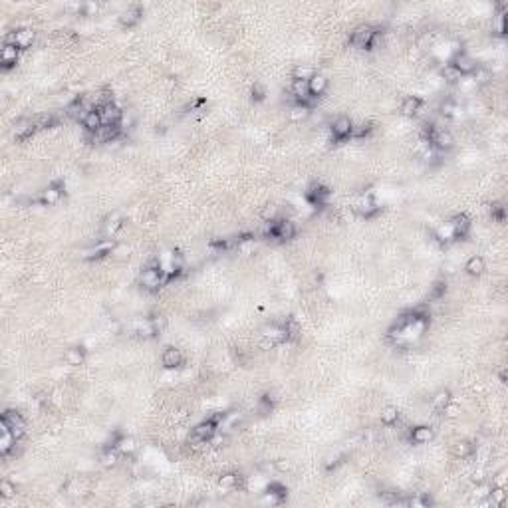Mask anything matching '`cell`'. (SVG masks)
Returning <instances> with one entry per match:
<instances>
[{"label": "cell", "instance_id": "74e56055", "mask_svg": "<svg viewBox=\"0 0 508 508\" xmlns=\"http://www.w3.org/2000/svg\"><path fill=\"white\" fill-rule=\"evenodd\" d=\"M443 78L447 79V81H451V83H455V81H459L462 76L451 66V64H447V66H444V70H443Z\"/></svg>", "mask_w": 508, "mask_h": 508}, {"label": "cell", "instance_id": "7402d4cb", "mask_svg": "<svg viewBox=\"0 0 508 508\" xmlns=\"http://www.w3.org/2000/svg\"><path fill=\"white\" fill-rule=\"evenodd\" d=\"M484 268H486V264H484L482 256H471L467 260V264H464V270H467V274H471V276H480L484 272Z\"/></svg>", "mask_w": 508, "mask_h": 508}, {"label": "cell", "instance_id": "44dd1931", "mask_svg": "<svg viewBox=\"0 0 508 508\" xmlns=\"http://www.w3.org/2000/svg\"><path fill=\"white\" fill-rule=\"evenodd\" d=\"M421 105H423V99L419 95H409V97L403 99V103H401V113L407 115V117H413L419 111Z\"/></svg>", "mask_w": 508, "mask_h": 508}, {"label": "cell", "instance_id": "7bdbcfd3", "mask_svg": "<svg viewBox=\"0 0 508 508\" xmlns=\"http://www.w3.org/2000/svg\"><path fill=\"white\" fill-rule=\"evenodd\" d=\"M494 24H496V32L500 36L506 34V12H498L496 14V20H494Z\"/></svg>", "mask_w": 508, "mask_h": 508}, {"label": "cell", "instance_id": "f6af8a7d", "mask_svg": "<svg viewBox=\"0 0 508 508\" xmlns=\"http://www.w3.org/2000/svg\"><path fill=\"white\" fill-rule=\"evenodd\" d=\"M34 123H36L38 129L40 127H50V125H54V117L52 115H40L38 119H34Z\"/></svg>", "mask_w": 508, "mask_h": 508}, {"label": "cell", "instance_id": "d6986e66", "mask_svg": "<svg viewBox=\"0 0 508 508\" xmlns=\"http://www.w3.org/2000/svg\"><path fill=\"white\" fill-rule=\"evenodd\" d=\"M433 429L431 427H427V425H419V427H413V431H411V443H415V444H425V443H429L431 439H433Z\"/></svg>", "mask_w": 508, "mask_h": 508}, {"label": "cell", "instance_id": "b9f144b4", "mask_svg": "<svg viewBox=\"0 0 508 508\" xmlns=\"http://www.w3.org/2000/svg\"><path fill=\"white\" fill-rule=\"evenodd\" d=\"M441 413H444V417H449V419H455V417L460 413V405H457V403H453V401H449V403L444 405V409H443Z\"/></svg>", "mask_w": 508, "mask_h": 508}, {"label": "cell", "instance_id": "f907efd6", "mask_svg": "<svg viewBox=\"0 0 508 508\" xmlns=\"http://www.w3.org/2000/svg\"><path fill=\"white\" fill-rule=\"evenodd\" d=\"M491 213H492V215H494V217H496V219L500 221V222L504 221V206L496 205V206H492V210H491Z\"/></svg>", "mask_w": 508, "mask_h": 508}, {"label": "cell", "instance_id": "816d5d0a", "mask_svg": "<svg viewBox=\"0 0 508 508\" xmlns=\"http://www.w3.org/2000/svg\"><path fill=\"white\" fill-rule=\"evenodd\" d=\"M411 504H421V506H431L433 504V500H431V496H427V494H423L419 500H413Z\"/></svg>", "mask_w": 508, "mask_h": 508}, {"label": "cell", "instance_id": "11a10c76", "mask_svg": "<svg viewBox=\"0 0 508 508\" xmlns=\"http://www.w3.org/2000/svg\"><path fill=\"white\" fill-rule=\"evenodd\" d=\"M83 10H86V12H95V10H97V4L88 2V4H83Z\"/></svg>", "mask_w": 508, "mask_h": 508}, {"label": "cell", "instance_id": "ac0fdd59", "mask_svg": "<svg viewBox=\"0 0 508 508\" xmlns=\"http://www.w3.org/2000/svg\"><path fill=\"white\" fill-rule=\"evenodd\" d=\"M36 129H38V127H36V123H34L32 119H20V121H16V125H14V137H16V139H26V137H30Z\"/></svg>", "mask_w": 508, "mask_h": 508}, {"label": "cell", "instance_id": "c3c4849f", "mask_svg": "<svg viewBox=\"0 0 508 508\" xmlns=\"http://www.w3.org/2000/svg\"><path fill=\"white\" fill-rule=\"evenodd\" d=\"M258 409H260V413H270V409H272V403H270V397H268V395H264V397L260 399V405H258Z\"/></svg>", "mask_w": 508, "mask_h": 508}, {"label": "cell", "instance_id": "ba28073f", "mask_svg": "<svg viewBox=\"0 0 508 508\" xmlns=\"http://www.w3.org/2000/svg\"><path fill=\"white\" fill-rule=\"evenodd\" d=\"M351 129H353V123L349 117L342 115V117H337L332 125V135L335 141H344L348 137H351Z\"/></svg>", "mask_w": 508, "mask_h": 508}, {"label": "cell", "instance_id": "1f68e13d", "mask_svg": "<svg viewBox=\"0 0 508 508\" xmlns=\"http://www.w3.org/2000/svg\"><path fill=\"white\" fill-rule=\"evenodd\" d=\"M238 480H240V476L237 473H226V475H222L219 478V486H221V489H235V486L238 484Z\"/></svg>", "mask_w": 508, "mask_h": 508}, {"label": "cell", "instance_id": "9a60e30c", "mask_svg": "<svg viewBox=\"0 0 508 508\" xmlns=\"http://www.w3.org/2000/svg\"><path fill=\"white\" fill-rule=\"evenodd\" d=\"M294 237H296V224H294L292 221L284 219V221H278V222H276V237H274V238L286 242V240H292Z\"/></svg>", "mask_w": 508, "mask_h": 508}, {"label": "cell", "instance_id": "db71d44e", "mask_svg": "<svg viewBox=\"0 0 508 508\" xmlns=\"http://www.w3.org/2000/svg\"><path fill=\"white\" fill-rule=\"evenodd\" d=\"M276 469H278V471H288V469H290V462H288V460H278V462H276Z\"/></svg>", "mask_w": 508, "mask_h": 508}, {"label": "cell", "instance_id": "5b68a950", "mask_svg": "<svg viewBox=\"0 0 508 508\" xmlns=\"http://www.w3.org/2000/svg\"><path fill=\"white\" fill-rule=\"evenodd\" d=\"M451 66L460 74V76H467V74H473L476 70V62L464 52H457L451 60Z\"/></svg>", "mask_w": 508, "mask_h": 508}, {"label": "cell", "instance_id": "8992f818", "mask_svg": "<svg viewBox=\"0 0 508 508\" xmlns=\"http://www.w3.org/2000/svg\"><path fill=\"white\" fill-rule=\"evenodd\" d=\"M32 42H34V32L30 28H20V30H16V32H12L4 38V44H16L20 50L28 48Z\"/></svg>", "mask_w": 508, "mask_h": 508}, {"label": "cell", "instance_id": "60d3db41", "mask_svg": "<svg viewBox=\"0 0 508 508\" xmlns=\"http://www.w3.org/2000/svg\"><path fill=\"white\" fill-rule=\"evenodd\" d=\"M250 94H252V99H254V101H262V99L266 97V90H264V86H262V83H258V81L252 86Z\"/></svg>", "mask_w": 508, "mask_h": 508}, {"label": "cell", "instance_id": "7c38bea8", "mask_svg": "<svg viewBox=\"0 0 508 508\" xmlns=\"http://www.w3.org/2000/svg\"><path fill=\"white\" fill-rule=\"evenodd\" d=\"M161 364L167 369H177V367L183 365V353L179 349H175V348H167L163 351V355H161Z\"/></svg>", "mask_w": 508, "mask_h": 508}, {"label": "cell", "instance_id": "cb8c5ba5", "mask_svg": "<svg viewBox=\"0 0 508 508\" xmlns=\"http://www.w3.org/2000/svg\"><path fill=\"white\" fill-rule=\"evenodd\" d=\"M121 224H123V221H121V217L119 215H111V217H108L105 219V222H103V237H113L115 232L121 228Z\"/></svg>", "mask_w": 508, "mask_h": 508}, {"label": "cell", "instance_id": "83f0119b", "mask_svg": "<svg viewBox=\"0 0 508 508\" xmlns=\"http://www.w3.org/2000/svg\"><path fill=\"white\" fill-rule=\"evenodd\" d=\"M397 419H399V411H397V407H383L381 409V423H383V425H395L397 423Z\"/></svg>", "mask_w": 508, "mask_h": 508}, {"label": "cell", "instance_id": "e0dca14e", "mask_svg": "<svg viewBox=\"0 0 508 508\" xmlns=\"http://www.w3.org/2000/svg\"><path fill=\"white\" fill-rule=\"evenodd\" d=\"M328 88V79L322 74H312V78L308 79V90L312 97H320Z\"/></svg>", "mask_w": 508, "mask_h": 508}, {"label": "cell", "instance_id": "4fadbf2b", "mask_svg": "<svg viewBox=\"0 0 508 508\" xmlns=\"http://www.w3.org/2000/svg\"><path fill=\"white\" fill-rule=\"evenodd\" d=\"M18 54H20V48L16 44H4L2 46V50H0V62H2L4 70H10L18 62Z\"/></svg>", "mask_w": 508, "mask_h": 508}, {"label": "cell", "instance_id": "52a82bcc", "mask_svg": "<svg viewBox=\"0 0 508 508\" xmlns=\"http://www.w3.org/2000/svg\"><path fill=\"white\" fill-rule=\"evenodd\" d=\"M99 113H101V119H103V125H121V119H123V111L117 108L113 101L101 105L97 108Z\"/></svg>", "mask_w": 508, "mask_h": 508}, {"label": "cell", "instance_id": "f1b7e54d", "mask_svg": "<svg viewBox=\"0 0 508 508\" xmlns=\"http://www.w3.org/2000/svg\"><path fill=\"white\" fill-rule=\"evenodd\" d=\"M119 460V451L117 447H111V449H105L103 455H101V464L103 467H115Z\"/></svg>", "mask_w": 508, "mask_h": 508}, {"label": "cell", "instance_id": "4dcf8cb0", "mask_svg": "<svg viewBox=\"0 0 508 508\" xmlns=\"http://www.w3.org/2000/svg\"><path fill=\"white\" fill-rule=\"evenodd\" d=\"M310 115V108H306V105H300V103H296L292 105V110H290V119L292 121H302Z\"/></svg>", "mask_w": 508, "mask_h": 508}, {"label": "cell", "instance_id": "9c48e42d", "mask_svg": "<svg viewBox=\"0 0 508 508\" xmlns=\"http://www.w3.org/2000/svg\"><path fill=\"white\" fill-rule=\"evenodd\" d=\"M431 143L437 151H451L453 147H455V139L449 131H444V129H437L431 137Z\"/></svg>", "mask_w": 508, "mask_h": 508}, {"label": "cell", "instance_id": "3957f363", "mask_svg": "<svg viewBox=\"0 0 508 508\" xmlns=\"http://www.w3.org/2000/svg\"><path fill=\"white\" fill-rule=\"evenodd\" d=\"M2 427H6L16 439H20L24 435V427H26V423L24 419L20 417L18 411H12V409H6L2 413Z\"/></svg>", "mask_w": 508, "mask_h": 508}, {"label": "cell", "instance_id": "6da1fadb", "mask_svg": "<svg viewBox=\"0 0 508 508\" xmlns=\"http://www.w3.org/2000/svg\"><path fill=\"white\" fill-rule=\"evenodd\" d=\"M217 431H219V421L210 417V419L199 423V425H197L193 431H190L189 441H193V443H206V441H210V439L217 435Z\"/></svg>", "mask_w": 508, "mask_h": 508}, {"label": "cell", "instance_id": "8fae6325", "mask_svg": "<svg viewBox=\"0 0 508 508\" xmlns=\"http://www.w3.org/2000/svg\"><path fill=\"white\" fill-rule=\"evenodd\" d=\"M62 190H64V185H62L60 181H56L52 187H48L46 190H42V195L38 197V203L44 205V206L56 205V203L60 201V197H62Z\"/></svg>", "mask_w": 508, "mask_h": 508}, {"label": "cell", "instance_id": "4316f807", "mask_svg": "<svg viewBox=\"0 0 508 508\" xmlns=\"http://www.w3.org/2000/svg\"><path fill=\"white\" fill-rule=\"evenodd\" d=\"M473 451H475V444L471 443V441H459L455 447H453V453H455V457H460V459H467V457H471L473 455Z\"/></svg>", "mask_w": 508, "mask_h": 508}, {"label": "cell", "instance_id": "484cf974", "mask_svg": "<svg viewBox=\"0 0 508 508\" xmlns=\"http://www.w3.org/2000/svg\"><path fill=\"white\" fill-rule=\"evenodd\" d=\"M14 444H16V437H14L6 427H2V439H0V453H2V455H8V453L12 451Z\"/></svg>", "mask_w": 508, "mask_h": 508}, {"label": "cell", "instance_id": "7dc6e473", "mask_svg": "<svg viewBox=\"0 0 508 508\" xmlns=\"http://www.w3.org/2000/svg\"><path fill=\"white\" fill-rule=\"evenodd\" d=\"M491 79V74L486 72V70H476V74H475V83H486Z\"/></svg>", "mask_w": 508, "mask_h": 508}, {"label": "cell", "instance_id": "8d00e7d4", "mask_svg": "<svg viewBox=\"0 0 508 508\" xmlns=\"http://www.w3.org/2000/svg\"><path fill=\"white\" fill-rule=\"evenodd\" d=\"M276 210H278V206L274 205V203H270V205H264V208H262V213H260L262 221H266V222L274 221V217H276Z\"/></svg>", "mask_w": 508, "mask_h": 508}, {"label": "cell", "instance_id": "ee69618b", "mask_svg": "<svg viewBox=\"0 0 508 508\" xmlns=\"http://www.w3.org/2000/svg\"><path fill=\"white\" fill-rule=\"evenodd\" d=\"M489 494H491V486L486 484L484 480H482V482H476L475 496H476V498H484V496H489Z\"/></svg>", "mask_w": 508, "mask_h": 508}, {"label": "cell", "instance_id": "d4e9b609", "mask_svg": "<svg viewBox=\"0 0 508 508\" xmlns=\"http://www.w3.org/2000/svg\"><path fill=\"white\" fill-rule=\"evenodd\" d=\"M449 401H453L451 391H449V389H441V391L435 393V397H433V401H431V405H433L435 411H443L444 405H447Z\"/></svg>", "mask_w": 508, "mask_h": 508}, {"label": "cell", "instance_id": "5bb4252c", "mask_svg": "<svg viewBox=\"0 0 508 508\" xmlns=\"http://www.w3.org/2000/svg\"><path fill=\"white\" fill-rule=\"evenodd\" d=\"M141 16H143V10L139 6H131V8H127V10H123L119 14V24L125 26V28H131V26H135L139 22Z\"/></svg>", "mask_w": 508, "mask_h": 508}, {"label": "cell", "instance_id": "d590c367", "mask_svg": "<svg viewBox=\"0 0 508 508\" xmlns=\"http://www.w3.org/2000/svg\"><path fill=\"white\" fill-rule=\"evenodd\" d=\"M268 492H270V494H272L274 498H276V500L280 502L282 498H286V492H288V491H286V486H284V484H278V482H272V484L268 486Z\"/></svg>", "mask_w": 508, "mask_h": 508}, {"label": "cell", "instance_id": "ab89813d", "mask_svg": "<svg viewBox=\"0 0 508 508\" xmlns=\"http://www.w3.org/2000/svg\"><path fill=\"white\" fill-rule=\"evenodd\" d=\"M369 131H371V125H369V123L353 125V129H351V137H355V139H359V137H365Z\"/></svg>", "mask_w": 508, "mask_h": 508}, {"label": "cell", "instance_id": "7a4b0ae2", "mask_svg": "<svg viewBox=\"0 0 508 508\" xmlns=\"http://www.w3.org/2000/svg\"><path fill=\"white\" fill-rule=\"evenodd\" d=\"M375 30L371 26H359L353 30L349 42H351V46L359 48V50H371L373 46V40H375Z\"/></svg>", "mask_w": 508, "mask_h": 508}, {"label": "cell", "instance_id": "9f6ffc18", "mask_svg": "<svg viewBox=\"0 0 508 508\" xmlns=\"http://www.w3.org/2000/svg\"><path fill=\"white\" fill-rule=\"evenodd\" d=\"M500 381H502V383H506V371L504 369L500 371Z\"/></svg>", "mask_w": 508, "mask_h": 508}, {"label": "cell", "instance_id": "2e32d148", "mask_svg": "<svg viewBox=\"0 0 508 508\" xmlns=\"http://www.w3.org/2000/svg\"><path fill=\"white\" fill-rule=\"evenodd\" d=\"M113 252V244L110 240H101L97 246L90 248L86 254H83V258L86 260H97V258H103V256H108V254Z\"/></svg>", "mask_w": 508, "mask_h": 508}, {"label": "cell", "instance_id": "f5cc1de1", "mask_svg": "<svg viewBox=\"0 0 508 508\" xmlns=\"http://www.w3.org/2000/svg\"><path fill=\"white\" fill-rule=\"evenodd\" d=\"M473 480H475V482H482V480H484V471H482V469L475 471V475H473Z\"/></svg>", "mask_w": 508, "mask_h": 508}, {"label": "cell", "instance_id": "d6a6232c", "mask_svg": "<svg viewBox=\"0 0 508 508\" xmlns=\"http://www.w3.org/2000/svg\"><path fill=\"white\" fill-rule=\"evenodd\" d=\"M117 451L123 455H131L135 451V441L131 437H119L117 441Z\"/></svg>", "mask_w": 508, "mask_h": 508}, {"label": "cell", "instance_id": "f35d334b", "mask_svg": "<svg viewBox=\"0 0 508 508\" xmlns=\"http://www.w3.org/2000/svg\"><path fill=\"white\" fill-rule=\"evenodd\" d=\"M0 494H2L4 498H12L16 494V486L10 480H2V482H0Z\"/></svg>", "mask_w": 508, "mask_h": 508}, {"label": "cell", "instance_id": "e575fe53", "mask_svg": "<svg viewBox=\"0 0 508 508\" xmlns=\"http://www.w3.org/2000/svg\"><path fill=\"white\" fill-rule=\"evenodd\" d=\"M489 496L492 498V504L500 506V504L506 500V489H504V486H492V489H491V494H489Z\"/></svg>", "mask_w": 508, "mask_h": 508}, {"label": "cell", "instance_id": "681fc988", "mask_svg": "<svg viewBox=\"0 0 508 508\" xmlns=\"http://www.w3.org/2000/svg\"><path fill=\"white\" fill-rule=\"evenodd\" d=\"M492 486H506V471H502V473H498V475H496V478H494Z\"/></svg>", "mask_w": 508, "mask_h": 508}, {"label": "cell", "instance_id": "603a6c76", "mask_svg": "<svg viewBox=\"0 0 508 508\" xmlns=\"http://www.w3.org/2000/svg\"><path fill=\"white\" fill-rule=\"evenodd\" d=\"M64 357H66V364H68V365H81L83 359H86V349L79 348V346L70 348Z\"/></svg>", "mask_w": 508, "mask_h": 508}, {"label": "cell", "instance_id": "277c9868", "mask_svg": "<svg viewBox=\"0 0 508 508\" xmlns=\"http://www.w3.org/2000/svg\"><path fill=\"white\" fill-rule=\"evenodd\" d=\"M163 278H165V274H163V270H161L159 266H149V268H145V270L141 272L139 282H141V286L147 288V290H157V288L161 286Z\"/></svg>", "mask_w": 508, "mask_h": 508}, {"label": "cell", "instance_id": "30bf717a", "mask_svg": "<svg viewBox=\"0 0 508 508\" xmlns=\"http://www.w3.org/2000/svg\"><path fill=\"white\" fill-rule=\"evenodd\" d=\"M81 123H83V127H86V131L92 135V133H95V131H99L101 127H103V119H101V113H99V110L97 108H94V110H88L86 111V115L81 117Z\"/></svg>", "mask_w": 508, "mask_h": 508}, {"label": "cell", "instance_id": "ffe728a7", "mask_svg": "<svg viewBox=\"0 0 508 508\" xmlns=\"http://www.w3.org/2000/svg\"><path fill=\"white\" fill-rule=\"evenodd\" d=\"M328 195H330L328 187H322V185H312V187L308 189V193H306V197H308V201H310L312 205H322Z\"/></svg>", "mask_w": 508, "mask_h": 508}, {"label": "cell", "instance_id": "836d02e7", "mask_svg": "<svg viewBox=\"0 0 508 508\" xmlns=\"http://www.w3.org/2000/svg\"><path fill=\"white\" fill-rule=\"evenodd\" d=\"M459 111H460V108H459V105H457L453 99L443 101V105H441V115H443V117H455Z\"/></svg>", "mask_w": 508, "mask_h": 508}, {"label": "cell", "instance_id": "f546056e", "mask_svg": "<svg viewBox=\"0 0 508 508\" xmlns=\"http://www.w3.org/2000/svg\"><path fill=\"white\" fill-rule=\"evenodd\" d=\"M66 113H68L70 117H76V119L81 117V115H86V113H83V97H76V99L68 105V108H66Z\"/></svg>", "mask_w": 508, "mask_h": 508}, {"label": "cell", "instance_id": "bcb514c9", "mask_svg": "<svg viewBox=\"0 0 508 508\" xmlns=\"http://www.w3.org/2000/svg\"><path fill=\"white\" fill-rule=\"evenodd\" d=\"M447 292V284L444 282H437L435 288H433V294H431V298H441V296Z\"/></svg>", "mask_w": 508, "mask_h": 508}]
</instances>
